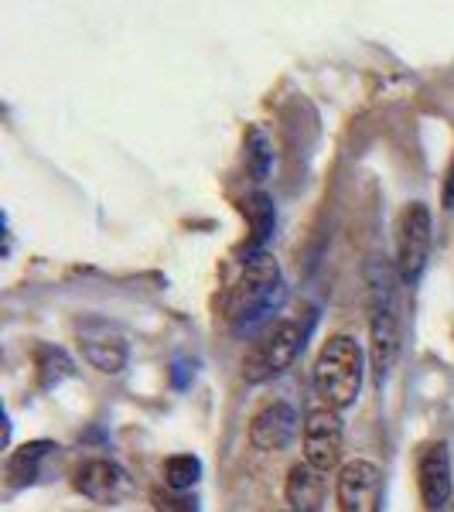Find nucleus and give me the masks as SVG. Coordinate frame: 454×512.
Wrapping results in <instances>:
<instances>
[{
    "instance_id": "aec40b11",
    "label": "nucleus",
    "mask_w": 454,
    "mask_h": 512,
    "mask_svg": "<svg viewBox=\"0 0 454 512\" xmlns=\"http://www.w3.org/2000/svg\"><path fill=\"white\" fill-rule=\"evenodd\" d=\"M287 512H291V509H287Z\"/></svg>"
},
{
    "instance_id": "7ed1b4c3",
    "label": "nucleus",
    "mask_w": 454,
    "mask_h": 512,
    "mask_svg": "<svg viewBox=\"0 0 454 512\" xmlns=\"http://www.w3.org/2000/svg\"><path fill=\"white\" fill-rule=\"evenodd\" d=\"M304 335H308V328H304L301 321H294V318L274 321V325L253 342V349L246 352V359H243L246 383L257 386V383H267V379L284 373V369L297 359V352L304 349Z\"/></svg>"
},
{
    "instance_id": "f8f14e48",
    "label": "nucleus",
    "mask_w": 454,
    "mask_h": 512,
    "mask_svg": "<svg viewBox=\"0 0 454 512\" xmlns=\"http://www.w3.org/2000/svg\"><path fill=\"white\" fill-rule=\"evenodd\" d=\"M325 492H328L325 475H321L318 468H311L308 461H297L291 472H287L284 495H287L291 512H318L325 506Z\"/></svg>"
},
{
    "instance_id": "ddd939ff",
    "label": "nucleus",
    "mask_w": 454,
    "mask_h": 512,
    "mask_svg": "<svg viewBox=\"0 0 454 512\" xmlns=\"http://www.w3.org/2000/svg\"><path fill=\"white\" fill-rule=\"evenodd\" d=\"M243 216L246 222H250V236H246V260L250 256L263 253V243L270 239V233H274L277 226V209H274V198H270L267 192H253L243 198Z\"/></svg>"
},
{
    "instance_id": "9b49d317",
    "label": "nucleus",
    "mask_w": 454,
    "mask_h": 512,
    "mask_svg": "<svg viewBox=\"0 0 454 512\" xmlns=\"http://www.w3.org/2000/svg\"><path fill=\"white\" fill-rule=\"evenodd\" d=\"M417 485H420V499H424L427 509H441L444 502L451 499V454L444 441H434L420 451Z\"/></svg>"
},
{
    "instance_id": "f257e3e1",
    "label": "nucleus",
    "mask_w": 454,
    "mask_h": 512,
    "mask_svg": "<svg viewBox=\"0 0 454 512\" xmlns=\"http://www.w3.org/2000/svg\"><path fill=\"white\" fill-rule=\"evenodd\" d=\"M311 379H315L321 407H332L342 414L345 407L359 400L362 390V345L352 335H332L321 345Z\"/></svg>"
},
{
    "instance_id": "20e7f679",
    "label": "nucleus",
    "mask_w": 454,
    "mask_h": 512,
    "mask_svg": "<svg viewBox=\"0 0 454 512\" xmlns=\"http://www.w3.org/2000/svg\"><path fill=\"white\" fill-rule=\"evenodd\" d=\"M431 239V209L424 202H410L400 212V222H396V270H400V280L407 287H414L424 274L427 256H431Z\"/></svg>"
},
{
    "instance_id": "0eeeda50",
    "label": "nucleus",
    "mask_w": 454,
    "mask_h": 512,
    "mask_svg": "<svg viewBox=\"0 0 454 512\" xmlns=\"http://www.w3.org/2000/svg\"><path fill=\"white\" fill-rule=\"evenodd\" d=\"M76 342H79V352L96 373L103 376H120L127 369V359H130V345L123 338L120 328H113L110 321L103 318H89L82 321L76 328Z\"/></svg>"
},
{
    "instance_id": "9d476101",
    "label": "nucleus",
    "mask_w": 454,
    "mask_h": 512,
    "mask_svg": "<svg viewBox=\"0 0 454 512\" xmlns=\"http://www.w3.org/2000/svg\"><path fill=\"white\" fill-rule=\"evenodd\" d=\"M297 427V410L291 403L277 400V403H267L263 410H257V417L250 420V444L257 451H284L287 444L294 441Z\"/></svg>"
},
{
    "instance_id": "1a4fd4ad",
    "label": "nucleus",
    "mask_w": 454,
    "mask_h": 512,
    "mask_svg": "<svg viewBox=\"0 0 454 512\" xmlns=\"http://www.w3.org/2000/svg\"><path fill=\"white\" fill-rule=\"evenodd\" d=\"M76 492L86 495L96 506H123L134 499V478L127 475V468H120L117 461H86L76 475Z\"/></svg>"
},
{
    "instance_id": "dca6fc26",
    "label": "nucleus",
    "mask_w": 454,
    "mask_h": 512,
    "mask_svg": "<svg viewBox=\"0 0 454 512\" xmlns=\"http://www.w3.org/2000/svg\"><path fill=\"white\" fill-rule=\"evenodd\" d=\"M72 376V359L62 349L41 345L38 349V386L41 390H55L62 379Z\"/></svg>"
},
{
    "instance_id": "4468645a",
    "label": "nucleus",
    "mask_w": 454,
    "mask_h": 512,
    "mask_svg": "<svg viewBox=\"0 0 454 512\" xmlns=\"http://www.w3.org/2000/svg\"><path fill=\"white\" fill-rule=\"evenodd\" d=\"M52 451H59L52 441H31V444H24V448L14 451L11 461H7V478H11L14 485H31L38 478V465Z\"/></svg>"
},
{
    "instance_id": "a211bd4d",
    "label": "nucleus",
    "mask_w": 454,
    "mask_h": 512,
    "mask_svg": "<svg viewBox=\"0 0 454 512\" xmlns=\"http://www.w3.org/2000/svg\"><path fill=\"white\" fill-rule=\"evenodd\" d=\"M151 502L158 512H198V502L192 492H178V489H168V485H158L151 492Z\"/></svg>"
},
{
    "instance_id": "f03ea898",
    "label": "nucleus",
    "mask_w": 454,
    "mask_h": 512,
    "mask_svg": "<svg viewBox=\"0 0 454 512\" xmlns=\"http://www.w3.org/2000/svg\"><path fill=\"white\" fill-rule=\"evenodd\" d=\"M280 297V263L270 253L243 260V270L226 294V321L233 328H250L274 308Z\"/></svg>"
},
{
    "instance_id": "2eb2a0df",
    "label": "nucleus",
    "mask_w": 454,
    "mask_h": 512,
    "mask_svg": "<svg viewBox=\"0 0 454 512\" xmlns=\"http://www.w3.org/2000/svg\"><path fill=\"white\" fill-rule=\"evenodd\" d=\"M161 478L168 489H178V492H192L202 478V461L195 454H171L161 468Z\"/></svg>"
},
{
    "instance_id": "6ab92c4d",
    "label": "nucleus",
    "mask_w": 454,
    "mask_h": 512,
    "mask_svg": "<svg viewBox=\"0 0 454 512\" xmlns=\"http://www.w3.org/2000/svg\"><path fill=\"white\" fill-rule=\"evenodd\" d=\"M444 209H454V164L448 171V181H444Z\"/></svg>"
},
{
    "instance_id": "f3484780",
    "label": "nucleus",
    "mask_w": 454,
    "mask_h": 512,
    "mask_svg": "<svg viewBox=\"0 0 454 512\" xmlns=\"http://www.w3.org/2000/svg\"><path fill=\"white\" fill-rule=\"evenodd\" d=\"M270 164H274V151H270L267 137L257 127L246 134V171L253 175V181H263L270 175Z\"/></svg>"
},
{
    "instance_id": "6e6552de",
    "label": "nucleus",
    "mask_w": 454,
    "mask_h": 512,
    "mask_svg": "<svg viewBox=\"0 0 454 512\" xmlns=\"http://www.w3.org/2000/svg\"><path fill=\"white\" fill-rule=\"evenodd\" d=\"M373 294L379 301L373 308V325H369V362H373L376 383H383L396 366V355H400V315H396L390 287L373 284Z\"/></svg>"
},
{
    "instance_id": "423d86ee",
    "label": "nucleus",
    "mask_w": 454,
    "mask_h": 512,
    "mask_svg": "<svg viewBox=\"0 0 454 512\" xmlns=\"http://www.w3.org/2000/svg\"><path fill=\"white\" fill-rule=\"evenodd\" d=\"M383 472L366 458L345 461L335 478V506L338 512H383Z\"/></svg>"
},
{
    "instance_id": "39448f33",
    "label": "nucleus",
    "mask_w": 454,
    "mask_h": 512,
    "mask_svg": "<svg viewBox=\"0 0 454 512\" xmlns=\"http://www.w3.org/2000/svg\"><path fill=\"white\" fill-rule=\"evenodd\" d=\"M304 461L311 468H318L321 475H328L332 468H338L345 448V424L342 414L332 407H311L304 414Z\"/></svg>"
}]
</instances>
